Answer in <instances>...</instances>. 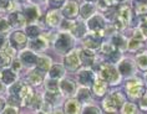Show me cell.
<instances>
[{"instance_id": "c3c4849f", "label": "cell", "mask_w": 147, "mask_h": 114, "mask_svg": "<svg viewBox=\"0 0 147 114\" xmlns=\"http://www.w3.org/2000/svg\"><path fill=\"white\" fill-rule=\"evenodd\" d=\"M5 5V3H4V0H0V6H4Z\"/></svg>"}, {"instance_id": "484cf974", "label": "cell", "mask_w": 147, "mask_h": 114, "mask_svg": "<svg viewBox=\"0 0 147 114\" xmlns=\"http://www.w3.org/2000/svg\"><path fill=\"white\" fill-rule=\"evenodd\" d=\"M119 71L122 73V75H130L132 72V65L130 61H123L120 63V67H119Z\"/></svg>"}, {"instance_id": "d6a6232c", "label": "cell", "mask_w": 147, "mask_h": 114, "mask_svg": "<svg viewBox=\"0 0 147 114\" xmlns=\"http://www.w3.org/2000/svg\"><path fill=\"white\" fill-rule=\"evenodd\" d=\"M78 98H79V101H87V99L90 98V91L89 89H86V88H82V89H80L79 91V93H78Z\"/></svg>"}, {"instance_id": "ffe728a7", "label": "cell", "mask_w": 147, "mask_h": 114, "mask_svg": "<svg viewBox=\"0 0 147 114\" xmlns=\"http://www.w3.org/2000/svg\"><path fill=\"white\" fill-rule=\"evenodd\" d=\"M65 110L66 113H80V103L76 101H67L65 104Z\"/></svg>"}, {"instance_id": "30bf717a", "label": "cell", "mask_w": 147, "mask_h": 114, "mask_svg": "<svg viewBox=\"0 0 147 114\" xmlns=\"http://www.w3.org/2000/svg\"><path fill=\"white\" fill-rule=\"evenodd\" d=\"M9 21H10V25H13L14 27H21L25 24V17L20 13H13L10 14Z\"/></svg>"}, {"instance_id": "bcb514c9", "label": "cell", "mask_w": 147, "mask_h": 114, "mask_svg": "<svg viewBox=\"0 0 147 114\" xmlns=\"http://www.w3.org/2000/svg\"><path fill=\"white\" fill-rule=\"evenodd\" d=\"M104 3H105V4L107 5V6H110V5L112 4V0H104Z\"/></svg>"}, {"instance_id": "5bb4252c", "label": "cell", "mask_w": 147, "mask_h": 114, "mask_svg": "<svg viewBox=\"0 0 147 114\" xmlns=\"http://www.w3.org/2000/svg\"><path fill=\"white\" fill-rule=\"evenodd\" d=\"M80 60L81 62H84L85 65H91L94 61V52L91 50H84L81 52H79Z\"/></svg>"}, {"instance_id": "83f0119b", "label": "cell", "mask_w": 147, "mask_h": 114, "mask_svg": "<svg viewBox=\"0 0 147 114\" xmlns=\"http://www.w3.org/2000/svg\"><path fill=\"white\" fill-rule=\"evenodd\" d=\"M29 79L34 84H39V83H41V81H42V76L39 69H36V71H32L30 75H29Z\"/></svg>"}, {"instance_id": "4316f807", "label": "cell", "mask_w": 147, "mask_h": 114, "mask_svg": "<svg viewBox=\"0 0 147 114\" xmlns=\"http://www.w3.org/2000/svg\"><path fill=\"white\" fill-rule=\"evenodd\" d=\"M80 13H81V16L82 17H90V15L94 13V6L92 4H90V3H87V4L85 5H82V8L81 10H80Z\"/></svg>"}, {"instance_id": "277c9868", "label": "cell", "mask_w": 147, "mask_h": 114, "mask_svg": "<svg viewBox=\"0 0 147 114\" xmlns=\"http://www.w3.org/2000/svg\"><path fill=\"white\" fill-rule=\"evenodd\" d=\"M15 55V50L10 43H4L0 50V63L1 65H9L11 58Z\"/></svg>"}, {"instance_id": "f546056e", "label": "cell", "mask_w": 147, "mask_h": 114, "mask_svg": "<svg viewBox=\"0 0 147 114\" xmlns=\"http://www.w3.org/2000/svg\"><path fill=\"white\" fill-rule=\"evenodd\" d=\"M137 63L141 69H147V53H140L137 55Z\"/></svg>"}, {"instance_id": "8992f818", "label": "cell", "mask_w": 147, "mask_h": 114, "mask_svg": "<svg viewBox=\"0 0 147 114\" xmlns=\"http://www.w3.org/2000/svg\"><path fill=\"white\" fill-rule=\"evenodd\" d=\"M130 17H131V10L128 6H122L120 9V13H119V19H117V26L120 29H123L126 26V24L130 21Z\"/></svg>"}, {"instance_id": "603a6c76", "label": "cell", "mask_w": 147, "mask_h": 114, "mask_svg": "<svg viewBox=\"0 0 147 114\" xmlns=\"http://www.w3.org/2000/svg\"><path fill=\"white\" fill-rule=\"evenodd\" d=\"M70 30L72 31V34L76 36V37H81V36H84V34H85V27H84L82 24H72V26Z\"/></svg>"}, {"instance_id": "1f68e13d", "label": "cell", "mask_w": 147, "mask_h": 114, "mask_svg": "<svg viewBox=\"0 0 147 114\" xmlns=\"http://www.w3.org/2000/svg\"><path fill=\"white\" fill-rule=\"evenodd\" d=\"M26 34H28V36H30V37H36V36L40 34V30L35 25H30V26H28V29H26Z\"/></svg>"}, {"instance_id": "f5cc1de1", "label": "cell", "mask_w": 147, "mask_h": 114, "mask_svg": "<svg viewBox=\"0 0 147 114\" xmlns=\"http://www.w3.org/2000/svg\"><path fill=\"white\" fill-rule=\"evenodd\" d=\"M90 1H94V0H90Z\"/></svg>"}, {"instance_id": "7a4b0ae2", "label": "cell", "mask_w": 147, "mask_h": 114, "mask_svg": "<svg viewBox=\"0 0 147 114\" xmlns=\"http://www.w3.org/2000/svg\"><path fill=\"white\" fill-rule=\"evenodd\" d=\"M71 46H72V39L69 34L62 32V34L59 35L56 42H55V47H56L57 51H60V52H67Z\"/></svg>"}, {"instance_id": "3957f363", "label": "cell", "mask_w": 147, "mask_h": 114, "mask_svg": "<svg viewBox=\"0 0 147 114\" xmlns=\"http://www.w3.org/2000/svg\"><path fill=\"white\" fill-rule=\"evenodd\" d=\"M101 77H102V79L107 81V82H111V83H116L120 78V76H119V73L116 72V69L107 63L101 66Z\"/></svg>"}, {"instance_id": "2e32d148", "label": "cell", "mask_w": 147, "mask_h": 114, "mask_svg": "<svg viewBox=\"0 0 147 114\" xmlns=\"http://www.w3.org/2000/svg\"><path fill=\"white\" fill-rule=\"evenodd\" d=\"M1 78H3V82L4 83L11 84V83H14V81L16 79V75L11 69H4L1 73Z\"/></svg>"}, {"instance_id": "8d00e7d4", "label": "cell", "mask_w": 147, "mask_h": 114, "mask_svg": "<svg viewBox=\"0 0 147 114\" xmlns=\"http://www.w3.org/2000/svg\"><path fill=\"white\" fill-rule=\"evenodd\" d=\"M10 29V24L5 19L0 20V32H6Z\"/></svg>"}, {"instance_id": "7402d4cb", "label": "cell", "mask_w": 147, "mask_h": 114, "mask_svg": "<svg viewBox=\"0 0 147 114\" xmlns=\"http://www.w3.org/2000/svg\"><path fill=\"white\" fill-rule=\"evenodd\" d=\"M50 77L51 78H60V77L64 76V68L59 65H55L50 68Z\"/></svg>"}, {"instance_id": "ac0fdd59", "label": "cell", "mask_w": 147, "mask_h": 114, "mask_svg": "<svg viewBox=\"0 0 147 114\" xmlns=\"http://www.w3.org/2000/svg\"><path fill=\"white\" fill-rule=\"evenodd\" d=\"M47 24L50 25V26H56V25L60 24V14L57 11H50L47 14Z\"/></svg>"}, {"instance_id": "816d5d0a", "label": "cell", "mask_w": 147, "mask_h": 114, "mask_svg": "<svg viewBox=\"0 0 147 114\" xmlns=\"http://www.w3.org/2000/svg\"><path fill=\"white\" fill-rule=\"evenodd\" d=\"M117 1H125V0H117Z\"/></svg>"}, {"instance_id": "44dd1931", "label": "cell", "mask_w": 147, "mask_h": 114, "mask_svg": "<svg viewBox=\"0 0 147 114\" xmlns=\"http://www.w3.org/2000/svg\"><path fill=\"white\" fill-rule=\"evenodd\" d=\"M85 46L89 49H97L100 46V39L98 36H90L85 40Z\"/></svg>"}, {"instance_id": "b9f144b4", "label": "cell", "mask_w": 147, "mask_h": 114, "mask_svg": "<svg viewBox=\"0 0 147 114\" xmlns=\"http://www.w3.org/2000/svg\"><path fill=\"white\" fill-rule=\"evenodd\" d=\"M1 113H18V109L16 108H14V107H6V108L3 109V112Z\"/></svg>"}, {"instance_id": "ee69618b", "label": "cell", "mask_w": 147, "mask_h": 114, "mask_svg": "<svg viewBox=\"0 0 147 114\" xmlns=\"http://www.w3.org/2000/svg\"><path fill=\"white\" fill-rule=\"evenodd\" d=\"M141 108L142 109H147V97L143 98L141 101Z\"/></svg>"}, {"instance_id": "f35d334b", "label": "cell", "mask_w": 147, "mask_h": 114, "mask_svg": "<svg viewBox=\"0 0 147 114\" xmlns=\"http://www.w3.org/2000/svg\"><path fill=\"white\" fill-rule=\"evenodd\" d=\"M82 113H101V112L98 108H96V107H86Z\"/></svg>"}, {"instance_id": "e575fe53", "label": "cell", "mask_w": 147, "mask_h": 114, "mask_svg": "<svg viewBox=\"0 0 147 114\" xmlns=\"http://www.w3.org/2000/svg\"><path fill=\"white\" fill-rule=\"evenodd\" d=\"M141 46H142L141 40H137V39H135V37L132 39L130 42H128V49H130V50H137Z\"/></svg>"}, {"instance_id": "9a60e30c", "label": "cell", "mask_w": 147, "mask_h": 114, "mask_svg": "<svg viewBox=\"0 0 147 114\" xmlns=\"http://www.w3.org/2000/svg\"><path fill=\"white\" fill-rule=\"evenodd\" d=\"M78 14V5L75 3H67L64 8V15L66 17H74Z\"/></svg>"}, {"instance_id": "d590c367", "label": "cell", "mask_w": 147, "mask_h": 114, "mask_svg": "<svg viewBox=\"0 0 147 114\" xmlns=\"http://www.w3.org/2000/svg\"><path fill=\"white\" fill-rule=\"evenodd\" d=\"M136 112H137V109H136L135 104H132V103L125 104L123 109H122V113H136Z\"/></svg>"}, {"instance_id": "cb8c5ba5", "label": "cell", "mask_w": 147, "mask_h": 114, "mask_svg": "<svg viewBox=\"0 0 147 114\" xmlns=\"http://www.w3.org/2000/svg\"><path fill=\"white\" fill-rule=\"evenodd\" d=\"M25 15H26L29 21H34L36 17L39 16V10L35 8V6H30V8L25 9Z\"/></svg>"}, {"instance_id": "d4e9b609", "label": "cell", "mask_w": 147, "mask_h": 114, "mask_svg": "<svg viewBox=\"0 0 147 114\" xmlns=\"http://www.w3.org/2000/svg\"><path fill=\"white\" fill-rule=\"evenodd\" d=\"M136 11L141 15L147 14V0H136Z\"/></svg>"}, {"instance_id": "60d3db41", "label": "cell", "mask_w": 147, "mask_h": 114, "mask_svg": "<svg viewBox=\"0 0 147 114\" xmlns=\"http://www.w3.org/2000/svg\"><path fill=\"white\" fill-rule=\"evenodd\" d=\"M112 42L115 43L116 46H121V47L123 46V39L120 37V36H115V37L112 39Z\"/></svg>"}, {"instance_id": "6da1fadb", "label": "cell", "mask_w": 147, "mask_h": 114, "mask_svg": "<svg viewBox=\"0 0 147 114\" xmlns=\"http://www.w3.org/2000/svg\"><path fill=\"white\" fill-rule=\"evenodd\" d=\"M123 97H122V94H120V93H112L110 97L106 99L105 103H104V105H105V109L107 110V112L110 113H119V110L120 108L122 107L123 104Z\"/></svg>"}, {"instance_id": "4fadbf2b", "label": "cell", "mask_w": 147, "mask_h": 114, "mask_svg": "<svg viewBox=\"0 0 147 114\" xmlns=\"http://www.w3.org/2000/svg\"><path fill=\"white\" fill-rule=\"evenodd\" d=\"M21 61H23L25 65H28V66H32V65L36 63L38 57H36L32 52H30V51H25V52L21 53Z\"/></svg>"}, {"instance_id": "681fc988", "label": "cell", "mask_w": 147, "mask_h": 114, "mask_svg": "<svg viewBox=\"0 0 147 114\" xmlns=\"http://www.w3.org/2000/svg\"><path fill=\"white\" fill-rule=\"evenodd\" d=\"M3 104H4V103H3V101H1V99H0V109L3 108Z\"/></svg>"}, {"instance_id": "ab89813d", "label": "cell", "mask_w": 147, "mask_h": 114, "mask_svg": "<svg viewBox=\"0 0 147 114\" xmlns=\"http://www.w3.org/2000/svg\"><path fill=\"white\" fill-rule=\"evenodd\" d=\"M51 8H60L64 3V0H49Z\"/></svg>"}, {"instance_id": "52a82bcc", "label": "cell", "mask_w": 147, "mask_h": 114, "mask_svg": "<svg viewBox=\"0 0 147 114\" xmlns=\"http://www.w3.org/2000/svg\"><path fill=\"white\" fill-rule=\"evenodd\" d=\"M127 91H128V94L131 95V97H140V94L142 93V86L141 83H140V81L137 79H132V81H128L127 83Z\"/></svg>"}, {"instance_id": "ba28073f", "label": "cell", "mask_w": 147, "mask_h": 114, "mask_svg": "<svg viewBox=\"0 0 147 114\" xmlns=\"http://www.w3.org/2000/svg\"><path fill=\"white\" fill-rule=\"evenodd\" d=\"M19 97H20V101L24 103L25 105L30 104L31 101H32V91L29 86H23L21 88L20 93H19Z\"/></svg>"}, {"instance_id": "74e56055", "label": "cell", "mask_w": 147, "mask_h": 114, "mask_svg": "<svg viewBox=\"0 0 147 114\" xmlns=\"http://www.w3.org/2000/svg\"><path fill=\"white\" fill-rule=\"evenodd\" d=\"M113 46L112 45H110V43H104L102 45V52L106 53V55H111L113 52Z\"/></svg>"}, {"instance_id": "d6986e66", "label": "cell", "mask_w": 147, "mask_h": 114, "mask_svg": "<svg viewBox=\"0 0 147 114\" xmlns=\"http://www.w3.org/2000/svg\"><path fill=\"white\" fill-rule=\"evenodd\" d=\"M60 88H61V91L64 92V93L71 94V93H74V91H75V84H74L71 81L64 79V81H62V82L60 83Z\"/></svg>"}, {"instance_id": "836d02e7", "label": "cell", "mask_w": 147, "mask_h": 114, "mask_svg": "<svg viewBox=\"0 0 147 114\" xmlns=\"http://www.w3.org/2000/svg\"><path fill=\"white\" fill-rule=\"evenodd\" d=\"M46 88L49 89V92H57L59 91V83L55 79H49L46 83Z\"/></svg>"}, {"instance_id": "f6af8a7d", "label": "cell", "mask_w": 147, "mask_h": 114, "mask_svg": "<svg viewBox=\"0 0 147 114\" xmlns=\"http://www.w3.org/2000/svg\"><path fill=\"white\" fill-rule=\"evenodd\" d=\"M13 67H14V69H19L20 68V62L19 61H15L13 63Z\"/></svg>"}, {"instance_id": "7c38bea8", "label": "cell", "mask_w": 147, "mask_h": 114, "mask_svg": "<svg viewBox=\"0 0 147 114\" xmlns=\"http://www.w3.org/2000/svg\"><path fill=\"white\" fill-rule=\"evenodd\" d=\"M79 81H80V83H81V84H84V86H89V84H91V83H92V81H94V73L91 71H82V72H80Z\"/></svg>"}, {"instance_id": "f907efd6", "label": "cell", "mask_w": 147, "mask_h": 114, "mask_svg": "<svg viewBox=\"0 0 147 114\" xmlns=\"http://www.w3.org/2000/svg\"><path fill=\"white\" fill-rule=\"evenodd\" d=\"M3 89H4V87H3V84H1V83H0V92H1Z\"/></svg>"}, {"instance_id": "9c48e42d", "label": "cell", "mask_w": 147, "mask_h": 114, "mask_svg": "<svg viewBox=\"0 0 147 114\" xmlns=\"http://www.w3.org/2000/svg\"><path fill=\"white\" fill-rule=\"evenodd\" d=\"M11 45H15L16 47H24L26 45V36H25L21 31H16L11 35Z\"/></svg>"}, {"instance_id": "7bdbcfd3", "label": "cell", "mask_w": 147, "mask_h": 114, "mask_svg": "<svg viewBox=\"0 0 147 114\" xmlns=\"http://www.w3.org/2000/svg\"><path fill=\"white\" fill-rule=\"evenodd\" d=\"M134 37H135V39H137V40H143V39H145V36L142 35V32H141V31H136V34H135Z\"/></svg>"}, {"instance_id": "5b68a950", "label": "cell", "mask_w": 147, "mask_h": 114, "mask_svg": "<svg viewBox=\"0 0 147 114\" xmlns=\"http://www.w3.org/2000/svg\"><path fill=\"white\" fill-rule=\"evenodd\" d=\"M80 63H81V60H80L79 52H76V51L70 52L67 56L65 57V65H66V67L70 69H76L80 66Z\"/></svg>"}, {"instance_id": "e0dca14e", "label": "cell", "mask_w": 147, "mask_h": 114, "mask_svg": "<svg viewBox=\"0 0 147 114\" xmlns=\"http://www.w3.org/2000/svg\"><path fill=\"white\" fill-rule=\"evenodd\" d=\"M106 88H107V86H106V82L104 79H98L94 83V92L97 95H104L106 92Z\"/></svg>"}, {"instance_id": "4dcf8cb0", "label": "cell", "mask_w": 147, "mask_h": 114, "mask_svg": "<svg viewBox=\"0 0 147 114\" xmlns=\"http://www.w3.org/2000/svg\"><path fill=\"white\" fill-rule=\"evenodd\" d=\"M30 46H31V49L39 51V50L45 49V47H46V42H45V40H42V39H38V40H35V41H32L30 43Z\"/></svg>"}, {"instance_id": "8fae6325", "label": "cell", "mask_w": 147, "mask_h": 114, "mask_svg": "<svg viewBox=\"0 0 147 114\" xmlns=\"http://www.w3.org/2000/svg\"><path fill=\"white\" fill-rule=\"evenodd\" d=\"M104 26H105L104 19L98 15H95L94 17H91V19L89 20V27L94 31H100Z\"/></svg>"}, {"instance_id": "f1b7e54d", "label": "cell", "mask_w": 147, "mask_h": 114, "mask_svg": "<svg viewBox=\"0 0 147 114\" xmlns=\"http://www.w3.org/2000/svg\"><path fill=\"white\" fill-rule=\"evenodd\" d=\"M38 66H39V69H41V71H47L50 68V60L47 57H39Z\"/></svg>"}, {"instance_id": "7dc6e473", "label": "cell", "mask_w": 147, "mask_h": 114, "mask_svg": "<svg viewBox=\"0 0 147 114\" xmlns=\"http://www.w3.org/2000/svg\"><path fill=\"white\" fill-rule=\"evenodd\" d=\"M3 45H4V37H3V36H0V47H1Z\"/></svg>"}]
</instances>
